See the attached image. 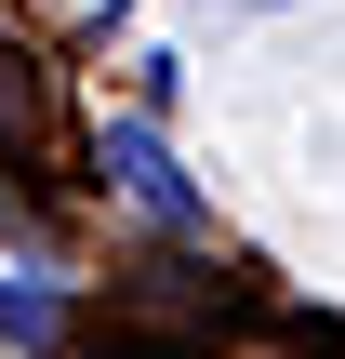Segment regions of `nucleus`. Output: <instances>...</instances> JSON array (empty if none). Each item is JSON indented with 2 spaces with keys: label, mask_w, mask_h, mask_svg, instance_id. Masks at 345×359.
Instances as JSON below:
<instances>
[{
  "label": "nucleus",
  "mask_w": 345,
  "mask_h": 359,
  "mask_svg": "<svg viewBox=\"0 0 345 359\" xmlns=\"http://www.w3.org/2000/svg\"><path fill=\"white\" fill-rule=\"evenodd\" d=\"M106 187L146 200L160 226H199V200H186V173H173V147H160V120H106Z\"/></svg>",
  "instance_id": "f257e3e1"
},
{
  "label": "nucleus",
  "mask_w": 345,
  "mask_h": 359,
  "mask_svg": "<svg viewBox=\"0 0 345 359\" xmlns=\"http://www.w3.org/2000/svg\"><path fill=\"white\" fill-rule=\"evenodd\" d=\"M53 333H66V306L40 280H0V346H53Z\"/></svg>",
  "instance_id": "f03ea898"
}]
</instances>
